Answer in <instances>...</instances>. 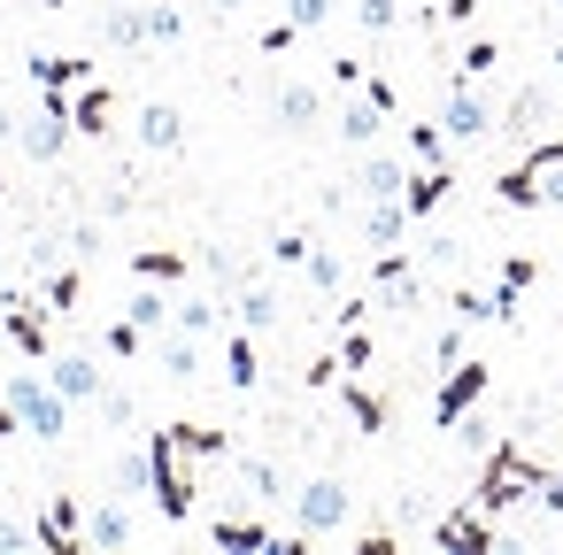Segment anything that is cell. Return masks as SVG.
Returning <instances> with one entry per match:
<instances>
[{"mask_svg":"<svg viewBox=\"0 0 563 555\" xmlns=\"http://www.w3.org/2000/svg\"><path fill=\"white\" fill-rule=\"evenodd\" d=\"M47 378H55V393H70V401H101V363L93 355H47Z\"/></svg>","mask_w":563,"mask_h":555,"instance_id":"cell-17","label":"cell"},{"mask_svg":"<svg viewBox=\"0 0 563 555\" xmlns=\"http://www.w3.org/2000/svg\"><path fill=\"white\" fill-rule=\"evenodd\" d=\"M486 378H494V370H486L478 355H463V363H455V370L440 378V393H432V424H440V432H455V424H463V417L478 409V393H486Z\"/></svg>","mask_w":563,"mask_h":555,"instance_id":"cell-6","label":"cell"},{"mask_svg":"<svg viewBox=\"0 0 563 555\" xmlns=\"http://www.w3.org/2000/svg\"><path fill=\"white\" fill-rule=\"evenodd\" d=\"M540 32H563V0H540Z\"/></svg>","mask_w":563,"mask_h":555,"instance_id":"cell-48","label":"cell"},{"mask_svg":"<svg viewBox=\"0 0 563 555\" xmlns=\"http://www.w3.org/2000/svg\"><path fill=\"white\" fill-rule=\"evenodd\" d=\"M132 278H155V286H178V278H186V255H178V247H147V255H132Z\"/></svg>","mask_w":563,"mask_h":555,"instance_id":"cell-32","label":"cell"},{"mask_svg":"<svg viewBox=\"0 0 563 555\" xmlns=\"http://www.w3.org/2000/svg\"><path fill=\"white\" fill-rule=\"evenodd\" d=\"M501 540V524L478 509V501H463V509H448L440 524H432V547H448V555H486Z\"/></svg>","mask_w":563,"mask_h":555,"instance_id":"cell-8","label":"cell"},{"mask_svg":"<svg viewBox=\"0 0 563 555\" xmlns=\"http://www.w3.org/2000/svg\"><path fill=\"white\" fill-rule=\"evenodd\" d=\"M232 463H240V478H247L255 501H294V486H286V470H278L271 455H232Z\"/></svg>","mask_w":563,"mask_h":555,"instance_id":"cell-27","label":"cell"},{"mask_svg":"<svg viewBox=\"0 0 563 555\" xmlns=\"http://www.w3.org/2000/svg\"><path fill=\"white\" fill-rule=\"evenodd\" d=\"M294 40H301V32H294V24H286V16H278V24H271V32H263V40H255V47H263V55H286V47H294Z\"/></svg>","mask_w":563,"mask_h":555,"instance_id":"cell-47","label":"cell"},{"mask_svg":"<svg viewBox=\"0 0 563 555\" xmlns=\"http://www.w3.org/2000/svg\"><path fill=\"white\" fill-rule=\"evenodd\" d=\"M448 193H455V170H448V163H424V170L401 186V201H409V217H417V224H424V217H432Z\"/></svg>","mask_w":563,"mask_h":555,"instance_id":"cell-21","label":"cell"},{"mask_svg":"<svg viewBox=\"0 0 563 555\" xmlns=\"http://www.w3.org/2000/svg\"><path fill=\"white\" fill-rule=\"evenodd\" d=\"M401 186H409V163L401 155H363V170H355V193L363 201H401Z\"/></svg>","mask_w":563,"mask_h":555,"instance_id":"cell-20","label":"cell"},{"mask_svg":"<svg viewBox=\"0 0 563 555\" xmlns=\"http://www.w3.org/2000/svg\"><path fill=\"white\" fill-rule=\"evenodd\" d=\"M147 32H155V47H178V40H186V16L155 0V9H147Z\"/></svg>","mask_w":563,"mask_h":555,"instance_id":"cell-43","label":"cell"},{"mask_svg":"<svg viewBox=\"0 0 563 555\" xmlns=\"http://www.w3.org/2000/svg\"><path fill=\"white\" fill-rule=\"evenodd\" d=\"M70 124H78L86 140H109V132H117V93H109V86H86V93L70 101Z\"/></svg>","mask_w":563,"mask_h":555,"instance_id":"cell-24","label":"cell"},{"mask_svg":"<svg viewBox=\"0 0 563 555\" xmlns=\"http://www.w3.org/2000/svg\"><path fill=\"white\" fill-rule=\"evenodd\" d=\"M555 547H563V532H555Z\"/></svg>","mask_w":563,"mask_h":555,"instance_id":"cell-53","label":"cell"},{"mask_svg":"<svg viewBox=\"0 0 563 555\" xmlns=\"http://www.w3.org/2000/svg\"><path fill=\"white\" fill-rule=\"evenodd\" d=\"M93 409H101V424H109V432H132V424H140V393H132V386H101V401H93Z\"/></svg>","mask_w":563,"mask_h":555,"instance_id":"cell-34","label":"cell"},{"mask_svg":"<svg viewBox=\"0 0 563 555\" xmlns=\"http://www.w3.org/2000/svg\"><path fill=\"white\" fill-rule=\"evenodd\" d=\"M301 278H309L317 293H340V286H347V270H340V255H332V247H309V263H301Z\"/></svg>","mask_w":563,"mask_h":555,"instance_id":"cell-35","label":"cell"},{"mask_svg":"<svg viewBox=\"0 0 563 555\" xmlns=\"http://www.w3.org/2000/svg\"><path fill=\"white\" fill-rule=\"evenodd\" d=\"M271 116H278V132L301 140V132L324 124V93H317V86H278V93H271Z\"/></svg>","mask_w":563,"mask_h":555,"instance_id":"cell-14","label":"cell"},{"mask_svg":"<svg viewBox=\"0 0 563 555\" xmlns=\"http://www.w3.org/2000/svg\"><path fill=\"white\" fill-rule=\"evenodd\" d=\"M548 116H555V93H548V86H517L509 109H501V132H509V140H540Z\"/></svg>","mask_w":563,"mask_h":555,"instance_id":"cell-13","label":"cell"},{"mask_svg":"<svg viewBox=\"0 0 563 555\" xmlns=\"http://www.w3.org/2000/svg\"><path fill=\"white\" fill-rule=\"evenodd\" d=\"M101 40L124 47V55H147V47H155V32H147V0H109V9H101Z\"/></svg>","mask_w":563,"mask_h":555,"instance_id":"cell-12","label":"cell"},{"mask_svg":"<svg viewBox=\"0 0 563 555\" xmlns=\"http://www.w3.org/2000/svg\"><path fill=\"white\" fill-rule=\"evenodd\" d=\"M286 24L294 32H324L332 24V0H286Z\"/></svg>","mask_w":563,"mask_h":555,"instance_id":"cell-42","label":"cell"},{"mask_svg":"<svg viewBox=\"0 0 563 555\" xmlns=\"http://www.w3.org/2000/svg\"><path fill=\"white\" fill-rule=\"evenodd\" d=\"M40 286H47V309H55V317H70V309H78V293H86V263L70 255V263H63V270H47Z\"/></svg>","mask_w":563,"mask_h":555,"instance_id":"cell-28","label":"cell"},{"mask_svg":"<svg viewBox=\"0 0 563 555\" xmlns=\"http://www.w3.org/2000/svg\"><path fill=\"white\" fill-rule=\"evenodd\" d=\"M170 432H178V447H186V455H232V440H224V432H209V424H170Z\"/></svg>","mask_w":563,"mask_h":555,"instance_id":"cell-39","label":"cell"},{"mask_svg":"<svg viewBox=\"0 0 563 555\" xmlns=\"http://www.w3.org/2000/svg\"><path fill=\"white\" fill-rule=\"evenodd\" d=\"M40 547H47V555H86V501H78V493H47V509H40Z\"/></svg>","mask_w":563,"mask_h":555,"instance_id":"cell-10","label":"cell"},{"mask_svg":"<svg viewBox=\"0 0 563 555\" xmlns=\"http://www.w3.org/2000/svg\"><path fill=\"white\" fill-rule=\"evenodd\" d=\"M155 363H163V378L194 386V378H201V340L178 332V324H163V332H155Z\"/></svg>","mask_w":563,"mask_h":555,"instance_id":"cell-16","label":"cell"},{"mask_svg":"<svg viewBox=\"0 0 563 555\" xmlns=\"http://www.w3.org/2000/svg\"><path fill=\"white\" fill-rule=\"evenodd\" d=\"M432 363H440V370H455V363H463V317H455V324L432 340Z\"/></svg>","mask_w":563,"mask_h":555,"instance_id":"cell-45","label":"cell"},{"mask_svg":"<svg viewBox=\"0 0 563 555\" xmlns=\"http://www.w3.org/2000/svg\"><path fill=\"white\" fill-rule=\"evenodd\" d=\"M140 147H147V155H178V147H186V116H178L170 101H147V109H140Z\"/></svg>","mask_w":563,"mask_h":555,"instance_id":"cell-19","label":"cell"},{"mask_svg":"<svg viewBox=\"0 0 563 555\" xmlns=\"http://www.w3.org/2000/svg\"><path fill=\"white\" fill-rule=\"evenodd\" d=\"M147 340H155V332H140L132 317H109V324H101V347H109L117 363H132V355H147Z\"/></svg>","mask_w":563,"mask_h":555,"instance_id":"cell-33","label":"cell"},{"mask_svg":"<svg viewBox=\"0 0 563 555\" xmlns=\"http://www.w3.org/2000/svg\"><path fill=\"white\" fill-rule=\"evenodd\" d=\"M0 270H9V240H0Z\"/></svg>","mask_w":563,"mask_h":555,"instance_id":"cell-51","label":"cell"},{"mask_svg":"<svg viewBox=\"0 0 563 555\" xmlns=\"http://www.w3.org/2000/svg\"><path fill=\"white\" fill-rule=\"evenodd\" d=\"M109 486H117V493H155V455H147V447H124L117 470H109Z\"/></svg>","mask_w":563,"mask_h":555,"instance_id":"cell-30","label":"cell"},{"mask_svg":"<svg viewBox=\"0 0 563 555\" xmlns=\"http://www.w3.org/2000/svg\"><path fill=\"white\" fill-rule=\"evenodd\" d=\"M255 9V0H217V16H247Z\"/></svg>","mask_w":563,"mask_h":555,"instance_id":"cell-50","label":"cell"},{"mask_svg":"<svg viewBox=\"0 0 563 555\" xmlns=\"http://www.w3.org/2000/svg\"><path fill=\"white\" fill-rule=\"evenodd\" d=\"M232 317H240L247 332H278V324H286V301H278L263 278H247V286H240V301H232Z\"/></svg>","mask_w":563,"mask_h":555,"instance_id":"cell-22","label":"cell"},{"mask_svg":"<svg viewBox=\"0 0 563 555\" xmlns=\"http://www.w3.org/2000/svg\"><path fill=\"white\" fill-rule=\"evenodd\" d=\"M147 455H155V509L170 517V524H186L194 517V478H186V447H178V432L163 424V432H147Z\"/></svg>","mask_w":563,"mask_h":555,"instance_id":"cell-4","label":"cell"},{"mask_svg":"<svg viewBox=\"0 0 563 555\" xmlns=\"http://www.w3.org/2000/svg\"><path fill=\"white\" fill-rule=\"evenodd\" d=\"M417 217H409V201H363V247L371 255H386V247H401V232H409Z\"/></svg>","mask_w":563,"mask_h":555,"instance_id":"cell-15","label":"cell"},{"mask_svg":"<svg viewBox=\"0 0 563 555\" xmlns=\"http://www.w3.org/2000/svg\"><path fill=\"white\" fill-rule=\"evenodd\" d=\"M224 378H232V393H255L263 386V355H255V332L247 324H232V340H224Z\"/></svg>","mask_w":563,"mask_h":555,"instance_id":"cell-23","label":"cell"},{"mask_svg":"<svg viewBox=\"0 0 563 555\" xmlns=\"http://www.w3.org/2000/svg\"><path fill=\"white\" fill-rule=\"evenodd\" d=\"M347 517H355L347 478L324 470V478H301V486H294V532H301V540H324V532H340Z\"/></svg>","mask_w":563,"mask_h":555,"instance_id":"cell-3","label":"cell"},{"mask_svg":"<svg viewBox=\"0 0 563 555\" xmlns=\"http://www.w3.org/2000/svg\"><path fill=\"white\" fill-rule=\"evenodd\" d=\"M309 247H317L309 232H278V240H271V263H278V270H301V263H309Z\"/></svg>","mask_w":563,"mask_h":555,"instance_id":"cell-41","label":"cell"},{"mask_svg":"<svg viewBox=\"0 0 563 555\" xmlns=\"http://www.w3.org/2000/svg\"><path fill=\"white\" fill-rule=\"evenodd\" d=\"M132 209H140V178L124 170V178H109V186H101V217H132Z\"/></svg>","mask_w":563,"mask_h":555,"instance_id":"cell-38","label":"cell"},{"mask_svg":"<svg viewBox=\"0 0 563 555\" xmlns=\"http://www.w3.org/2000/svg\"><path fill=\"white\" fill-rule=\"evenodd\" d=\"M0 324H9V347H16L24 363H47V355H55V332H47V309H40L32 293H9V309H0Z\"/></svg>","mask_w":563,"mask_h":555,"instance_id":"cell-9","label":"cell"},{"mask_svg":"<svg viewBox=\"0 0 563 555\" xmlns=\"http://www.w3.org/2000/svg\"><path fill=\"white\" fill-rule=\"evenodd\" d=\"M24 547H40V524H24V517H0V555H24Z\"/></svg>","mask_w":563,"mask_h":555,"instance_id":"cell-44","label":"cell"},{"mask_svg":"<svg viewBox=\"0 0 563 555\" xmlns=\"http://www.w3.org/2000/svg\"><path fill=\"white\" fill-rule=\"evenodd\" d=\"M440 132H448V147H471V140H486V132H501V109L478 93V78H448V109H440Z\"/></svg>","mask_w":563,"mask_h":555,"instance_id":"cell-5","label":"cell"},{"mask_svg":"<svg viewBox=\"0 0 563 555\" xmlns=\"http://www.w3.org/2000/svg\"><path fill=\"white\" fill-rule=\"evenodd\" d=\"M409 155L417 163H448V132L440 124H409Z\"/></svg>","mask_w":563,"mask_h":555,"instance_id":"cell-40","label":"cell"},{"mask_svg":"<svg viewBox=\"0 0 563 555\" xmlns=\"http://www.w3.org/2000/svg\"><path fill=\"white\" fill-rule=\"evenodd\" d=\"M16 132H24V116H9V109H0V147H9Z\"/></svg>","mask_w":563,"mask_h":555,"instance_id":"cell-49","label":"cell"},{"mask_svg":"<svg viewBox=\"0 0 563 555\" xmlns=\"http://www.w3.org/2000/svg\"><path fill=\"white\" fill-rule=\"evenodd\" d=\"M209 547H232V555H255V547H286V532H271L263 517H217V524H209Z\"/></svg>","mask_w":563,"mask_h":555,"instance_id":"cell-18","label":"cell"},{"mask_svg":"<svg viewBox=\"0 0 563 555\" xmlns=\"http://www.w3.org/2000/svg\"><path fill=\"white\" fill-rule=\"evenodd\" d=\"M371 286H378V301H386L394 317H417V309H424V270H417L401 247H386V255L371 263Z\"/></svg>","mask_w":563,"mask_h":555,"instance_id":"cell-7","label":"cell"},{"mask_svg":"<svg viewBox=\"0 0 563 555\" xmlns=\"http://www.w3.org/2000/svg\"><path fill=\"white\" fill-rule=\"evenodd\" d=\"M0 201H9V178H0Z\"/></svg>","mask_w":563,"mask_h":555,"instance_id":"cell-52","label":"cell"},{"mask_svg":"<svg viewBox=\"0 0 563 555\" xmlns=\"http://www.w3.org/2000/svg\"><path fill=\"white\" fill-rule=\"evenodd\" d=\"M170 324H178V332H194V340H209V332L224 324V301H209V293H186V301L170 309Z\"/></svg>","mask_w":563,"mask_h":555,"instance_id":"cell-29","label":"cell"},{"mask_svg":"<svg viewBox=\"0 0 563 555\" xmlns=\"http://www.w3.org/2000/svg\"><path fill=\"white\" fill-rule=\"evenodd\" d=\"M0 401L24 417V432H32V440H63V432H70V409H78L70 393H55V378H47V370H9Z\"/></svg>","mask_w":563,"mask_h":555,"instance_id":"cell-2","label":"cell"},{"mask_svg":"<svg viewBox=\"0 0 563 555\" xmlns=\"http://www.w3.org/2000/svg\"><path fill=\"white\" fill-rule=\"evenodd\" d=\"M86 70L93 63H78V55H32V86L40 93H70V86H86Z\"/></svg>","mask_w":563,"mask_h":555,"instance_id":"cell-26","label":"cell"},{"mask_svg":"<svg viewBox=\"0 0 563 555\" xmlns=\"http://www.w3.org/2000/svg\"><path fill=\"white\" fill-rule=\"evenodd\" d=\"M170 309H178V301H163V293H155V278H140V293L124 301V317H132L140 332H163V324H170Z\"/></svg>","mask_w":563,"mask_h":555,"instance_id":"cell-31","label":"cell"},{"mask_svg":"<svg viewBox=\"0 0 563 555\" xmlns=\"http://www.w3.org/2000/svg\"><path fill=\"white\" fill-rule=\"evenodd\" d=\"M132 540H140V517L124 509V493L86 509V555H101V547H132Z\"/></svg>","mask_w":563,"mask_h":555,"instance_id":"cell-11","label":"cell"},{"mask_svg":"<svg viewBox=\"0 0 563 555\" xmlns=\"http://www.w3.org/2000/svg\"><path fill=\"white\" fill-rule=\"evenodd\" d=\"M347 417H355L363 432H386V401H378L363 378H347Z\"/></svg>","mask_w":563,"mask_h":555,"instance_id":"cell-36","label":"cell"},{"mask_svg":"<svg viewBox=\"0 0 563 555\" xmlns=\"http://www.w3.org/2000/svg\"><path fill=\"white\" fill-rule=\"evenodd\" d=\"M494 63H501V40H471V47L455 55V78H486Z\"/></svg>","mask_w":563,"mask_h":555,"instance_id":"cell-37","label":"cell"},{"mask_svg":"<svg viewBox=\"0 0 563 555\" xmlns=\"http://www.w3.org/2000/svg\"><path fill=\"white\" fill-rule=\"evenodd\" d=\"M70 255H78V263H93V255H101V224H93V217H86V224H70Z\"/></svg>","mask_w":563,"mask_h":555,"instance_id":"cell-46","label":"cell"},{"mask_svg":"<svg viewBox=\"0 0 563 555\" xmlns=\"http://www.w3.org/2000/svg\"><path fill=\"white\" fill-rule=\"evenodd\" d=\"M540 478H548V463H532L517 440H494V447H486V470H478V486H471V501L501 524L509 509H532Z\"/></svg>","mask_w":563,"mask_h":555,"instance_id":"cell-1","label":"cell"},{"mask_svg":"<svg viewBox=\"0 0 563 555\" xmlns=\"http://www.w3.org/2000/svg\"><path fill=\"white\" fill-rule=\"evenodd\" d=\"M378 132H386V109H378V101H371V93L355 86V101L340 109V140H347V147H371Z\"/></svg>","mask_w":563,"mask_h":555,"instance_id":"cell-25","label":"cell"}]
</instances>
